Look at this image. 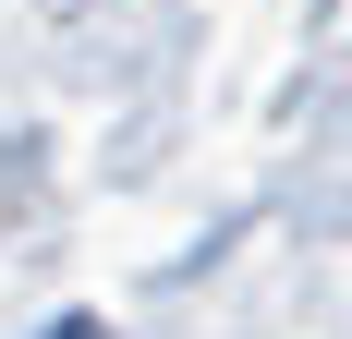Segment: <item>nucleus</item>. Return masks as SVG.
Returning <instances> with one entry per match:
<instances>
[{"mask_svg":"<svg viewBox=\"0 0 352 339\" xmlns=\"http://www.w3.org/2000/svg\"><path fill=\"white\" fill-rule=\"evenodd\" d=\"M12 206H25V170H12V158H0V218H12Z\"/></svg>","mask_w":352,"mask_h":339,"instance_id":"1","label":"nucleus"}]
</instances>
